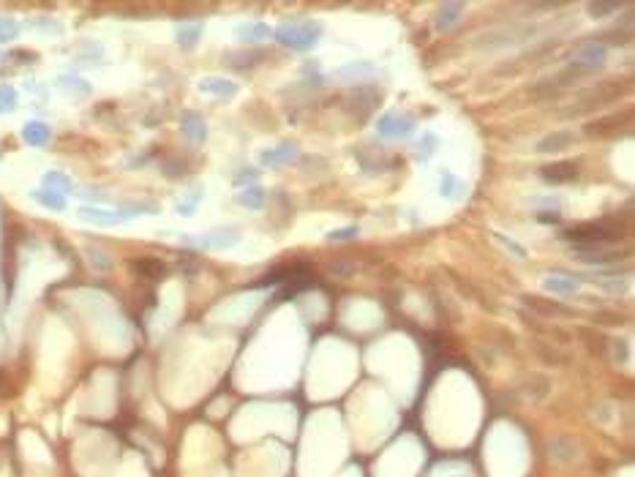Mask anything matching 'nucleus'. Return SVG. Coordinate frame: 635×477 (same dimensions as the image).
I'll return each mask as SVG.
<instances>
[{
	"mask_svg": "<svg viewBox=\"0 0 635 477\" xmlns=\"http://www.w3.org/2000/svg\"><path fill=\"white\" fill-rule=\"evenodd\" d=\"M322 25L314 19H286L279 28H273V38L292 49V52H311L322 38Z\"/></svg>",
	"mask_w": 635,
	"mask_h": 477,
	"instance_id": "nucleus-1",
	"label": "nucleus"
},
{
	"mask_svg": "<svg viewBox=\"0 0 635 477\" xmlns=\"http://www.w3.org/2000/svg\"><path fill=\"white\" fill-rule=\"evenodd\" d=\"M180 243L199 249V251H229L240 243V229L237 226H216L205 235H180Z\"/></svg>",
	"mask_w": 635,
	"mask_h": 477,
	"instance_id": "nucleus-2",
	"label": "nucleus"
},
{
	"mask_svg": "<svg viewBox=\"0 0 635 477\" xmlns=\"http://www.w3.org/2000/svg\"><path fill=\"white\" fill-rule=\"evenodd\" d=\"M619 232L611 229L608 224H583V226H572L567 232H562V240L572 243V249H586V246H608L611 240H616Z\"/></svg>",
	"mask_w": 635,
	"mask_h": 477,
	"instance_id": "nucleus-3",
	"label": "nucleus"
},
{
	"mask_svg": "<svg viewBox=\"0 0 635 477\" xmlns=\"http://www.w3.org/2000/svg\"><path fill=\"white\" fill-rule=\"evenodd\" d=\"M605 61H608V47H605L603 41H586V44H581V49L575 55V63L570 65V71L565 77H572V74L575 77L595 74V71L603 68Z\"/></svg>",
	"mask_w": 635,
	"mask_h": 477,
	"instance_id": "nucleus-4",
	"label": "nucleus"
},
{
	"mask_svg": "<svg viewBox=\"0 0 635 477\" xmlns=\"http://www.w3.org/2000/svg\"><path fill=\"white\" fill-rule=\"evenodd\" d=\"M417 128L409 112H384L377 118V134L382 139H409Z\"/></svg>",
	"mask_w": 635,
	"mask_h": 477,
	"instance_id": "nucleus-5",
	"label": "nucleus"
},
{
	"mask_svg": "<svg viewBox=\"0 0 635 477\" xmlns=\"http://www.w3.org/2000/svg\"><path fill=\"white\" fill-rule=\"evenodd\" d=\"M532 36V28H505V31H491L485 36L477 38V47H488V49H502V47H512V44H521Z\"/></svg>",
	"mask_w": 635,
	"mask_h": 477,
	"instance_id": "nucleus-6",
	"label": "nucleus"
},
{
	"mask_svg": "<svg viewBox=\"0 0 635 477\" xmlns=\"http://www.w3.org/2000/svg\"><path fill=\"white\" fill-rule=\"evenodd\" d=\"M82 221L95 224V226H120V224H128L131 216L126 210H107V208H95V205H82L79 213H77Z\"/></svg>",
	"mask_w": 635,
	"mask_h": 477,
	"instance_id": "nucleus-7",
	"label": "nucleus"
},
{
	"mask_svg": "<svg viewBox=\"0 0 635 477\" xmlns=\"http://www.w3.org/2000/svg\"><path fill=\"white\" fill-rule=\"evenodd\" d=\"M297 156H300V150H297V142L286 139V142H279L276 148H267V150H262L259 161H262V166L279 169V166H289V164H295V161H297Z\"/></svg>",
	"mask_w": 635,
	"mask_h": 477,
	"instance_id": "nucleus-8",
	"label": "nucleus"
},
{
	"mask_svg": "<svg viewBox=\"0 0 635 477\" xmlns=\"http://www.w3.org/2000/svg\"><path fill=\"white\" fill-rule=\"evenodd\" d=\"M273 36V28L259 22V19H249V22H240L235 28V38L243 44V47H256V44H265L267 38Z\"/></svg>",
	"mask_w": 635,
	"mask_h": 477,
	"instance_id": "nucleus-9",
	"label": "nucleus"
},
{
	"mask_svg": "<svg viewBox=\"0 0 635 477\" xmlns=\"http://www.w3.org/2000/svg\"><path fill=\"white\" fill-rule=\"evenodd\" d=\"M180 134L189 139L191 145H205L207 142V123H205V118L199 112H194V109H186L180 115Z\"/></svg>",
	"mask_w": 635,
	"mask_h": 477,
	"instance_id": "nucleus-10",
	"label": "nucleus"
},
{
	"mask_svg": "<svg viewBox=\"0 0 635 477\" xmlns=\"http://www.w3.org/2000/svg\"><path fill=\"white\" fill-rule=\"evenodd\" d=\"M196 91L205 95H216V98H235L237 91H240V85L232 82V79H226V77H202L196 82Z\"/></svg>",
	"mask_w": 635,
	"mask_h": 477,
	"instance_id": "nucleus-11",
	"label": "nucleus"
},
{
	"mask_svg": "<svg viewBox=\"0 0 635 477\" xmlns=\"http://www.w3.org/2000/svg\"><path fill=\"white\" fill-rule=\"evenodd\" d=\"M377 74V65L368 63V61H354V63H344L338 68L330 71L333 79H341V82H357V79H368Z\"/></svg>",
	"mask_w": 635,
	"mask_h": 477,
	"instance_id": "nucleus-12",
	"label": "nucleus"
},
{
	"mask_svg": "<svg viewBox=\"0 0 635 477\" xmlns=\"http://www.w3.org/2000/svg\"><path fill=\"white\" fill-rule=\"evenodd\" d=\"M542 286H545L548 292H554V295H565V297H570V295H575V292L581 289V279H578V276H572V273H562V270H556V273H548V276L542 279Z\"/></svg>",
	"mask_w": 635,
	"mask_h": 477,
	"instance_id": "nucleus-13",
	"label": "nucleus"
},
{
	"mask_svg": "<svg viewBox=\"0 0 635 477\" xmlns=\"http://www.w3.org/2000/svg\"><path fill=\"white\" fill-rule=\"evenodd\" d=\"M540 178L545 183H554V186H559V183H572V180L578 178V164H575V161H556V164H551V166H542Z\"/></svg>",
	"mask_w": 635,
	"mask_h": 477,
	"instance_id": "nucleus-14",
	"label": "nucleus"
},
{
	"mask_svg": "<svg viewBox=\"0 0 635 477\" xmlns=\"http://www.w3.org/2000/svg\"><path fill=\"white\" fill-rule=\"evenodd\" d=\"M575 256L586 265H611V262H619V251L608 249V246H586V249H572Z\"/></svg>",
	"mask_w": 635,
	"mask_h": 477,
	"instance_id": "nucleus-15",
	"label": "nucleus"
},
{
	"mask_svg": "<svg viewBox=\"0 0 635 477\" xmlns=\"http://www.w3.org/2000/svg\"><path fill=\"white\" fill-rule=\"evenodd\" d=\"M22 139H25L31 148H44V145H49V139H52V128L47 126L44 120H28V123L22 126Z\"/></svg>",
	"mask_w": 635,
	"mask_h": 477,
	"instance_id": "nucleus-16",
	"label": "nucleus"
},
{
	"mask_svg": "<svg viewBox=\"0 0 635 477\" xmlns=\"http://www.w3.org/2000/svg\"><path fill=\"white\" fill-rule=\"evenodd\" d=\"M202 31H205V25L202 22H180L178 28H175V41H178V47L180 49H194L196 44H199V38H202Z\"/></svg>",
	"mask_w": 635,
	"mask_h": 477,
	"instance_id": "nucleus-17",
	"label": "nucleus"
},
{
	"mask_svg": "<svg viewBox=\"0 0 635 477\" xmlns=\"http://www.w3.org/2000/svg\"><path fill=\"white\" fill-rule=\"evenodd\" d=\"M464 11H467L464 3H445V6H439L437 17H434V19H437V28H439V31H453V28L461 22Z\"/></svg>",
	"mask_w": 635,
	"mask_h": 477,
	"instance_id": "nucleus-18",
	"label": "nucleus"
},
{
	"mask_svg": "<svg viewBox=\"0 0 635 477\" xmlns=\"http://www.w3.org/2000/svg\"><path fill=\"white\" fill-rule=\"evenodd\" d=\"M572 142H575L572 131H554L538 142V153H559V150H567Z\"/></svg>",
	"mask_w": 635,
	"mask_h": 477,
	"instance_id": "nucleus-19",
	"label": "nucleus"
},
{
	"mask_svg": "<svg viewBox=\"0 0 635 477\" xmlns=\"http://www.w3.org/2000/svg\"><path fill=\"white\" fill-rule=\"evenodd\" d=\"M235 202L240 208H246V210H262L265 202H267V191L262 186H246V189H240L235 194Z\"/></svg>",
	"mask_w": 635,
	"mask_h": 477,
	"instance_id": "nucleus-20",
	"label": "nucleus"
},
{
	"mask_svg": "<svg viewBox=\"0 0 635 477\" xmlns=\"http://www.w3.org/2000/svg\"><path fill=\"white\" fill-rule=\"evenodd\" d=\"M55 85H58L63 93L77 95V98L91 95V82H88V79H82V77H77V74H61V77L55 79Z\"/></svg>",
	"mask_w": 635,
	"mask_h": 477,
	"instance_id": "nucleus-21",
	"label": "nucleus"
},
{
	"mask_svg": "<svg viewBox=\"0 0 635 477\" xmlns=\"http://www.w3.org/2000/svg\"><path fill=\"white\" fill-rule=\"evenodd\" d=\"M464 191H467V183H464L458 175H453V172H447V169L439 175V194H442L445 199L458 202V199L464 196Z\"/></svg>",
	"mask_w": 635,
	"mask_h": 477,
	"instance_id": "nucleus-22",
	"label": "nucleus"
},
{
	"mask_svg": "<svg viewBox=\"0 0 635 477\" xmlns=\"http://www.w3.org/2000/svg\"><path fill=\"white\" fill-rule=\"evenodd\" d=\"M31 199L36 205H41V208H47V210H55V213H63L65 205H68L63 194H55V191H49V189L31 191Z\"/></svg>",
	"mask_w": 635,
	"mask_h": 477,
	"instance_id": "nucleus-23",
	"label": "nucleus"
},
{
	"mask_svg": "<svg viewBox=\"0 0 635 477\" xmlns=\"http://www.w3.org/2000/svg\"><path fill=\"white\" fill-rule=\"evenodd\" d=\"M41 189H49L55 191V194H71V191H77V186H74V180L65 175V172H44V178H41Z\"/></svg>",
	"mask_w": 635,
	"mask_h": 477,
	"instance_id": "nucleus-24",
	"label": "nucleus"
},
{
	"mask_svg": "<svg viewBox=\"0 0 635 477\" xmlns=\"http://www.w3.org/2000/svg\"><path fill=\"white\" fill-rule=\"evenodd\" d=\"M256 61H265L262 49H243V52H224V63H229L232 68H251L256 65Z\"/></svg>",
	"mask_w": 635,
	"mask_h": 477,
	"instance_id": "nucleus-25",
	"label": "nucleus"
},
{
	"mask_svg": "<svg viewBox=\"0 0 635 477\" xmlns=\"http://www.w3.org/2000/svg\"><path fill=\"white\" fill-rule=\"evenodd\" d=\"M202 196H205V189L196 183V186H191L189 194L175 205V213L178 216H194L196 213V208H199V202H202Z\"/></svg>",
	"mask_w": 635,
	"mask_h": 477,
	"instance_id": "nucleus-26",
	"label": "nucleus"
},
{
	"mask_svg": "<svg viewBox=\"0 0 635 477\" xmlns=\"http://www.w3.org/2000/svg\"><path fill=\"white\" fill-rule=\"evenodd\" d=\"M437 148H439V136H437V134H431V131H425V134H423V139L417 142V161L428 164V161L434 159Z\"/></svg>",
	"mask_w": 635,
	"mask_h": 477,
	"instance_id": "nucleus-27",
	"label": "nucleus"
},
{
	"mask_svg": "<svg viewBox=\"0 0 635 477\" xmlns=\"http://www.w3.org/2000/svg\"><path fill=\"white\" fill-rule=\"evenodd\" d=\"M19 107V93L14 85H0V115H11Z\"/></svg>",
	"mask_w": 635,
	"mask_h": 477,
	"instance_id": "nucleus-28",
	"label": "nucleus"
},
{
	"mask_svg": "<svg viewBox=\"0 0 635 477\" xmlns=\"http://www.w3.org/2000/svg\"><path fill=\"white\" fill-rule=\"evenodd\" d=\"M28 28H33V31L38 33H47V36H61L63 33V25L58 19H52V17H33L31 22H28Z\"/></svg>",
	"mask_w": 635,
	"mask_h": 477,
	"instance_id": "nucleus-29",
	"label": "nucleus"
},
{
	"mask_svg": "<svg viewBox=\"0 0 635 477\" xmlns=\"http://www.w3.org/2000/svg\"><path fill=\"white\" fill-rule=\"evenodd\" d=\"M494 240H496V243H499L505 251H510V254L515 256V259H526V256H529V254H526V249H524L521 243H515V240H512L510 235H505V232H494Z\"/></svg>",
	"mask_w": 635,
	"mask_h": 477,
	"instance_id": "nucleus-30",
	"label": "nucleus"
},
{
	"mask_svg": "<svg viewBox=\"0 0 635 477\" xmlns=\"http://www.w3.org/2000/svg\"><path fill=\"white\" fill-rule=\"evenodd\" d=\"M120 210H126L131 219H136V216H153V213H159L161 208L156 202H126Z\"/></svg>",
	"mask_w": 635,
	"mask_h": 477,
	"instance_id": "nucleus-31",
	"label": "nucleus"
},
{
	"mask_svg": "<svg viewBox=\"0 0 635 477\" xmlns=\"http://www.w3.org/2000/svg\"><path fill=\"white\" fill-rule=\"evenodd\" d=\"M131 267H134L136 273H145V276H161V273L166 270L161 259H150V256H145V259H136Z\"/></svg>",
	"mask_w": 635,
	"mask_h": 477,
	"instance_id": "nucleus-32",
	"label": "nucleus"
},
{
	"mask_svg": "<svg viewBox=\"0 0 635 477\" xmlns=\"http://www.w3.org/2000/svg\"><path fill=\"white\" fill-rule=\"evenodd\" d=\"M19 31H22V25H19L17 19H11V17H0V44L14 41V38L19 36Z\"/></svg>",
	"mask_w": 635,
	"mask_h": 477,
	"instance_id": "nucleus-33",
	"label": "nucleus"
},
{
	"mask_svg": "<svg viewBox=\"0 0 635 477\" xmlns=\"http://www.w3.org/2000/svg\"><path fill=\"white\" fill-rule=\"evenodd\" d=\"M88 259H91V265H93L95 270H112V256L107 254L104 249L88 246Z\"/></svg>",
	"mask_w": 635,
	"mask_h": 477,
	"instance_id": "nucleus-34",
	"label": "nucleus"
},
{
	"mask_svg": "<svg viewBox=\"0 0 635 477\" xmlns=\"http://www.w3.org/2000/svg\"><path fill=\"white\" fill-rule=\"evenodd\" d=\"M625 3H589L586 6V11H589V17H595V19H603V17H608V14H613V11H619Z\"/></svg>",
	"mask_w": 635,
	"mask_h": 477,
	"instance_id": "nucleus-35",
	"label": "nucleus"
},
{
	"mask_svg": "<svg viewBox=\"0 0 635 477\" xmlns=\"http://www.w3.org/2000/svg\"><path fill=\"white\" fill-rule=\"evenodd\" d=\"M79 58L82 61H101L104 58V47L95 44V41H85V44H79Z\"/></svg>",
	"mask_w": 635,
	"mask_h": 477,
	"instance_id": "nucleus-36",
	"label": "nucleus"
},
{
	"mask_svg": "<svg viewBox=\"0 0 635 477\" xmlns=\"http://www.w3.org/2000/svg\"><path fill=\"white\" fill-rule=\"evenodd\" d=\"M232 180H235V186H240V189H246V186H256L259 172H256L254 166H246V169H240V175H235Z\"/></svg>",
	"mask_w": 635,
	"mask_h": 477,
	"instance_id": "nucleus-37",
	"label": "nucleus"
},
{
	"mask_svg": "<svg viewBox=\"0 0 635 477\" xmlns=\"http://www.w3.org/2000/svg\"><path fill=\"white\" fill-rule=\"evenodd\" d=\"M357 235H360V226H344V229H333V232L327 235V240L341 243V240H352V237H357Z\"/></svg>",
	"mask_w": 635,
	"mask_h": 477,
	"instance_id": "nucleus-38",
	"label": "nucleus"
},
{
	"mask_svg": "<svg viewBox=\"0 0 635 477\" xmlns=\"http://www.w3.org/2000/svg\"><path fill=\"white\" fill-rule=\"evenodd\" d=\"M77 196H82V199H91V202H95V208H98V205H104V202L109 199V196H107V194H104L101 189H82L79 194H77Z\"/></svg>",
	"mask_w": 635,
	"mask_h": 477,
	"instance_id": "nucleus-39",
	"label": "nucleus"
},
{
	"mask_svg": "<svg viewBox=\"0 0 635 477\" xmlns=\"http://www.w3.org/2000/svg\"><path fill=\"white\" fill-rule=\"evenodd\" d=\"M597 284L603 286L605 292H613V295H619V292H625L627 281H625V279H600Z\"/></svg>",
	"mask_w": 635,
	"mask_h": 477,
	"instance_id": "nucleus-40",
	"label": "nucleus"
},
{
	"mask_svg": "<svg viewBox=\"0 0 635 477\" xmlns=\"http://www.w3.org/2000/svg\"><path fill=\"white\" fill-rule=\"evenodd\" d=\"M529 202H532L535 208H545V210H559V199H556V196H545V199H538V196H535V199H529Z\"/></svg>",
	"mask_w": 635,
	"mask_h": 477,
	"instance_id": "nucleus-41",
	"label": "nucleus"
},
{
	"mask_svg": "<svg viewBox=\"0 0 635 477\" xmlns=\"http://www.w3.org/2000/svg\"><path fill=\"white\" fill-rule=\"evenodd\" d=\"M538 221L540 224H559L562 221V216H559V210H540V213H538Z\"/></svg>",
	"mask_w": 635,
	"mask_h": 477,
	"instance_id": "nucleus-42",
	"label": "nucleus"
},
{
	"mask_svg": "<svg viewBox=\"0 0 635 477\" xmlns=\"http://www.w3.org/2000/svg\"><path fill=\"white\" fill-rule=\"evenodd\" d=\"M613 347H616V360L625 363V360H627V341H616Z\"/></svg>",
	"mask_w": 635,
	"mask_h": 477,
	"instance_id": "nucleus-43",
	"label": "nucleus"
},
{
	"mask_svg": "<svg viewBox=\"0 0 635 477\" xmlns=\"http://www.w3.org/2000/svg\"><path fill=\"white\" fill-rule=\"evenodd\" d=\"M0 159H3V150H0Z\"/></svg>",
	"mask_w": 635,
	"mask_h": 477,
	"instance_id": "nucleus-44",
	"label": "nucleus"
}]
</instances>
